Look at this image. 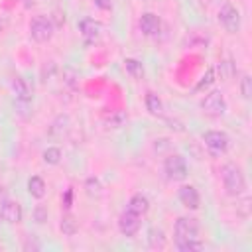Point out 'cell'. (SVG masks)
<instances>
[{
  "instance_id": "obj_1",
  "label": "cell",
  "mask_w": 252,
  "mask_h": 252,
  "mask_svg": "<svg viewBox=\"0 0 252 252\" xmlns=\"http://www.w3.org/2000/svg\"><path fill=\"white\" fill-rule=\"evenodd\" d=\"M220 177H222V185L226 189L228 195H242L244 189H246V179H244V173L242 169L236 165V163H226L222 165L220 169Z\"/></svg>"
},
{
  "instance_id": "obj_2",
  "label": "cell",
  "mask_w": 252,
  "mask_h": 252,
  "mask_svg": "<svg viewBox=\"0 0 252 252\" xmlns=\"http://www.w3.org/2000/svg\"><path fill=\"white\" fill-rule=\"evenodd\" d=\"M30 35L33 37V41L37 43H45L51 39L53 35V22L47 16H35L30 22Z\"/></svg>"
},
{
  "instance_id": "obj_3",
  "label": "cell",
  "mask_w": 252,
  "mask_h": 252,
  "mask_svg": "<svg viewBox=\"0 0 252 252\" xmlns=\"http://www.w3.org/2000/svg\"><path fill=\"white\" fill-rule=\"evenodd\" d=\"M219 22L228 33H238L240 30V12L230 2H224L219 10Z\"/></svg>"
},
{
  "instance_id": "obj_4",
  "label": "cell",
  "mask_w": 252,
  "mask_h": 252,
  "mask_svg": "<svg viewBox=\"0 0 252 252\" xmlns=\"http://www.w3.org/2000/svg\"><path fill=\"white\" fill-rule=\"evenodd\" d=\"M163 171L167 175V179L171 181H181L187 177V163H185V158L179 156V154H171L165 158L163 161Z\"/></svg>"
},
{
  "instance_id": "obj_5",
  "label": "cell",
  "mask_w": 252,
  "mask_h": 252,
  "mask_svg": "<svg viewBox=\"0 0 252 252\" xmlns=\"http://www.w3.org/2000/svg\"><path fill=\"white\" fill-rule=\"evenodd\" d=\"M201 108L209 116H222L226 112V100H224V96H222L220 91H211L201 100Z\"/></svg>"
},
{
  "instance_id": "obj_6",
  "label": "cell",
  "mask_w": 252,
  "mask_h": 252,
  "mask_svg": "<svg viewBox=\"0 0 252 252\" xmlns=\"http://www.w3.org/2000/svg\"><path fill=\"white\" fill-rule=\"evenodd\" d=\"M199 238V224L195 219L179 217L175 220V242L181 240H197Z\"/></svg>"
},
{
  "instance_id": "obj_7",
  "label": "cell",
  "mask_w": 252,
  "mask_h": 252,
  "mask_svg": "<svg viewBox=\"0 0 252 252\" xmlns=\"http://www.w3.org/2000/svg\"><path fill=\"white\" fill-rule=\"evenodd\" d=\"M203 142H205V146H207L213 154H222V152H226V150H228V144H230L228 136H226L224 132H220V130H209V132H205V134H203Z\"/></svg>"
},
{
  "instance_id": "obj_8",
  "label": "cell",
  "mask_w": 252,
  "mask_h": 252,
  "mask_svg": "<svg viewBox=\"0 0 252 252\" xmlns=\"http://www.w3.org/2000/svg\"><path fill=\"white\" fill-rule=\"evenodd\" d=\"M118 228L124 236H134L138 230H140V215L132 213V211H124L118 219Z\"/></svg>"
},
{
  "instance_id": "obj_9",
  "label": "cell",
  "mask_w": 252,
  "mask_h": 252,
  "mask_svg": "<svg viewBox=\"0 0 252 252\" xmlns=\"http://www.w3.org/2000/svg\"><path fill=\"white\" fill-rule=\"evenodd\" d=\"M0 217H2V220H6V222H20L22 220V207L16 203V201H8V199H4L2 203H0Z\"/></svg>"
},
{
  "instance_id": "obj_10",
  "label": "cell",
  "mask_w": 252,
  "mask_h": 252,
  "mask_svg": "<svg viewBox=\"0 0 252 252\" xmlns=\"http://www.w3.org/2000/svg\"><path fill=\"white\" fill-rule=\"evenodd\" d=\"M79 30H81L83 37L91 43V41H94V39L100 35L102 26H100V22H96V20H93V18H85V20L79 22Z\"/></svg>"
},
{
  "instance_id": "obj_11",
  "label": "cell",
  "mask_w": 252,
  "mask_h": 252,
  "mask_svg": "<svg viewBox=\"0 0 252 252\" xmlns=\"http://www.w3.org/2000/svg\"><path fill=\"white\" fill-rule=\"evenodd\" d=\"M177 195H179V201H181L183 207H187V209H199L201 197H199V193H197V189L193 185H183Z\"/></svg>"
},
{
  "instance_id": "obj_12",
  "label": "cell",
  "mask_w": 252,
  "mask_h": 252,
  "mask_svg": "<svg viewBox=\"0 0 252 252\" xmlns=\"http://www.w3.org/2000/svg\"><path fill=\"white\" fill-rule=\"evenodd\" d=\"M159 28H161V20H159L156 14H152V12L142 14V18H140V30H142L146 35H156V33H159Z\"/></svg>"
},
{
  "instance_id": "obj_13",
  "label": "cell",
  "mask_w": 252,
  "mask_h": 252,
  "mask_svg": "<svg viewBox=\"0 0 252 252\" xmlns=\"http://www.w3.org/2000/svg\"><path fill=\"white\" fill-rule=\"evenodd\" d=\"M12 91H14V94H16L18 100H22V102L32 100V89H30V85L26 83L24 77L16 75V77L12 79Z\"/></svg>"
},
{
  "instance_id": "obj_14",
  "label": "cell",
  "mask_w": 252,
  "mask_h": 252,
  "mask_svg": "<svg viewBox=\"0 0 252 252\" xmlns=\"http://www.w3.org/2000/svg\"><path fill=\"white\" fill-rule=\"evenodd\" d=\"M69 126H71V118L67 114H59L53 120V124L49 126V136L51 138H63L69 132Z\"/></svg>"
},
{
  "instance_id": "obj_15",
  "label": "cell",
  "mask_w": 252,
  "mask_h": 252,
  "mask_svg": "<svg viewBox=\"0 0 252 252\" xmlns=\"http://www.w3.org/2000/svg\"><path fill=\"white\" fill-rule=\"evenodd\" d=\"M148 209H150V201H148L146 195L136 193V195L130 197V201H128V211H132V213H136V215L142 217L144 213H148Z\"/></svg>"
},
{
  "instance_id": "obj_16",
  "label": "cell",
  "mask_w": 252,
  "mask_h": 252,
  "mask_svg": "<svg viewBox=\"0 0 252 252\" xmlns=\"http://www.w3.org/2000/svg\"><path fill=\"white\" fill-rule=\"evenodd\" d=\"M28 191H30V195H32V197H35V199L45 197V191H47L45 181H43L39 175L30 177V181H28Z\"/></svg>"
},
{
  "instance_id": "obj_17",
  "label": "cell",
  "mask_w": 252,
  "mask_h": 252,
  "mask_svg": "<svg viewBox=\"0 0 252 252\" xmlns=\"http://www.w3.org/2000/svg\"><path fill=\"white\" fill-rule=\"evenodd\" d=\"M146 108L154 116H161L163 114V102H161V98L156 93H148L146 94Z\"/></svg>"
},
{
  "instance_id": "obj_18",
  "label": "cell",
  "mask_w": 252,
  "mask_h": 252,
  "mask_svg": "<svg viewBox=\"0 0 252 252\" xmlns=\"http://www.w3.org/2000/svg\"><path fill=\"white\" fill-rule=\"evenodd\" d=\"M59 228H61V232H63V234L73 236V234L77 232V228H79V226H77V220L73 219V215H69V213H67V215H63V217H61Z\"/></svg>"
},
{
  "instance_id": "obj_19",
  "label": "cell",
  "mask_w": 252,
  "mask_h": 252,
  "mask_svg": "<svg viewBox=\"0 0 252 252\" xmlns=\"http://www.w3.org/2000/svg\"><path fill=\"white\" fill-rule=\"evenodd\" d=\"M124 67H126V73L134 79H142L144 77V67L138 59H124Z\"/></svg>"
},
{
  "instance_id": "obj_20",
  "label": "cell",
  "mask_w": 252,
  "mask_h": 252,
  "mask_svg": "<svg viewBox=\"0 0 252 252\" xmlns=\"http://www.w3.org/2000/svg\"><path fill=\"white\" fill-rule=\"evenodd\" d=\"M148 242L152 248H163L165 246V236H163V230L161 228H150L148 232Z\"/></svg>"
},
{
  "instance_id": "obj_21",
  "label": "cell",
  "mask_w": 252,
  "mask_h": 252,
  "mask_svg": "<svg viewBox=\"0 0 252 252\" xmlns=\"http://www.w3.org/2000/svg\"><path fill=\"white\" fill-rule=\"evenodd\" d=\"M43 161H45L47 165H57V163L61 161V150L55 148V146L47 148V150L43 152Z\"/></svg>"
},
{
  "instance_id": "obj_22",
  "label": "cell",
  "mask_w": 252,
  "mask_h": 252,
  "mask_svg": "<svg viewBox=\"0 0 252 252\" xmlns=\"http://www.w3.org/2000/svg\"><path fill=\"white\" fill-rule=\"evenodd\" d=\"M85 189H87V195H91V197H100L102 195V185L96 177H89L85 181Z\"/></svg>"
},
{
  "instance_id": "obj_23",
  "label": "cell",
  "mask_w": 252,
  "mask_h": 252,
  "mask_svg": "<svg viewBox=\"0 0 252 252\" xmlns=\"http://www.w3.org/2000/svg\"><path fill=\"white\" fill-rule=\"evenodd\" d=\"M175 246L181 252H193V250H201L203 248V244L199 242V238L197 240H181V242H175Z\"/></svg>"
},
{
  "instance_id": "obj_24",
  "label": "cell",
  "mask_w": 252,
  "mask_h": 252,
  "mask_svg": "<svg viewBox=\"0 0 252 252\" xmlns=\"http://www.w3.org/2000/svg\"><path fill=\"white\" fill-rule=\"evenodd\" d=\"M240 93H242V96H244L246 100L252 96V79H250L248 75H244V77L240 79Z\"/></svg>"
},
{
  "instance_id": "obj_25",
  "label": "cell",
  "mask_w": 252,
  "mask_h": 252,
  "mask_svg": "<svg viewBox=\"0 0 252 252\" xmlns=\"http://www.w3.org/2000/svg\"><path fill=\"white\" fill-rule=\"evenodd\" d=\"M77 77H79V75H77V71H75L73 67L67 65V67L63 69V81H65L69 87H75V79H77Z\"/></svg>"
},
{
  "instance_id": "obj_26",
  "label": "cell",
  "mask_w": 252,
  "mask_h": 252,
  "mask_svg": "<svg viewBox=\"0 0 252 252\" xmlns=\"http://www.w3.org/2000/svg\"><path fill=\"white\" fill-rule=\"evenodd\" d=\"M215 81V69H209L207 73H205V77L199 81V85H197V91H203V89H207L211 83Z\"/></svg>"
},
{
  "instance_id": "obj_27",
  "label": "cell",
  "mask_w": 252,
  "mask_h": 252,
  "mask_svg": "<svg viewBox=\"0 0 252 252\" xmlns=\"http://www.w3.org/2000/svg\"><path fill=\"white\" fill-rule=\"evenodd\" d=\"M33 219H35V222L43 224V222L47 220V209H45L43 205H37V207L33 209Z\"/></svg>"
},
{
  "instance_id": "obj_28",
  "label": "cell",
  "mask_w": 252,
  "mask_h": 252,
  "mask_svg": "<svg viewBox=\"0 0 252 252\" xmlns=\"http://www.w3.org/2000/svg\"><path fill=\"white\" fill-rule=\"evenodd\" d=\"M94 2V6H98L100 10H108V8H112V0H93Z\"/></svg>"
},
{
  "instance_id": "obj_29",
  "label": "cell",
  "mask_w": 252,
  "mask_h": 252,
  "mask_svg": "<svg viewBox=\"0 0 252 252\" xmlns=\"http://www.w3.org/2000/svg\"><path fill=\"white\" fill-rule=\"evenodd\" d=\"M65 207H67V209L71 207V189L65 193Z\"/></svg>"
},
{
  "instance_id": "obj_30",
  "label": "cell",
  "mask_w": 252,
  "mask_h": 252,
  "mask_svg": "<svg viewBox=\"0 0 252 252\" xmlns=\"http://www.w3.org/2000/svg\"><path fill=\"white\" fill-rule=\"evenodd\" d=\"M22 4H24L26 8H32V6L35 4V0H22Z\"/></svg>"
},
{
  "instance_id": "obj_31",
  "label": "cell",
  "mask_w": 252,
  "mask_h": 252,
  "mask_svg": "<svg viewBox=\"0 0 252 252\" xmlns=\"http://www.w3.org/2000/svg\"><path fill=\"white\" fill-rule=\"evenodd\" d=\"M0 224H2V217H0Z\"/></svg>"
},
{
  "instance_id": "obj_32",
  "label": "cell",
  "mask_w": 252,
  "mask_h": 252,
  "mask_svg": "<svg viewBox=\"0 0 252 252\" xmlns=\"http://www.w3.org/2000/svg\"><path fill=\"white\" fill-rule=\"evenodd\" d=\"M0 30H2V24H0Z\"/></svg>"
}]
</instances>
